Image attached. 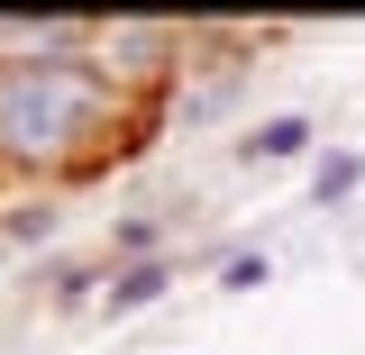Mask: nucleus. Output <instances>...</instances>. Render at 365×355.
Returning <instances> with one entry per match:
<instances>
[{
  "mask_svg": "<svg viewBox=\"0 0 365 355\" xmlns=\"http://www.w3.org/2000/svg\"><path fill=\"white\" fill-rule=\"evenodd\" d=\"M356 182H365V155H356V146L311 155V201H319V210H347V201H356Z\"/></svg>",
  "mask_w": 365,
  "mask_h": 355,
  "instance_id": "4",
  "label": "nucleus"
},
{
  "mask_svg": "<svg viewBox=\"0 0 365 355\" xmlns=\"http://www.w3.org/2000/svg\"><path fill=\"white\" fill-rule=\"evenodd\" d=\"M274 282V255L265 246H237V255H220V292H265Z\"/></svg>",
  "mask_w": 365,
  "mask_h": 355,
  "instance_id": "6",
  "label": "nucleus"
},
{
  "mask_svg": "<svg viewBox=\"0 0 365 355\" xmlns=\"http://www.w3.org/2000/svg\"><path fill=\"white\" fill-rule=\"evenodd\" d=\"M165 128H174V100L119 91L91 46L0 64V164H9V174L83 182V174L128 164L137 146H155Z\"/></svg>",
  "mask_w": 365,
  "mask_h": 355,
  "instance_id": "1",
  "label": "nucleus"
},
{
  "mask_svg": "<svg viewBox=\"0 0 365 355\" xmlns=\"http://www.w3.org/2000/svg\"><path fill=\"white\" fill-rule=\"evenodd\" d=\"M174 282H182V255H155V265H110V282H101V319L119 328V319L155 310V301H165Z\"/></svg>",
  "mask_w": 365,
  "mask_h": 355,
  "instance_id": "2",
  "label": "nucleus"
},
{
  "mask_svg": "<svg viewBox=\"0 0 365 355\" xmlns=\"http://www.w3.org/2000/svg\"><path fill=\"white\" fill-rule=\"evenodd\" d=\"M91 282H101V265H55V273H46V292H55V310H83V301H101Z\"/></svg>",
  "mask_w": 365,
  "mask_h": 355,
  "instance_id": "7",
  "label": "nucleus"
},
{
  "mask_svg": "<svg viewBox=\"0 0 365 355\" xmlns=\"http://www.w3.org/2000/svg\"><path fill=\"white\" fill-rule=\"evenodd\" d=\"M55 228H64L55 201H19V210L0 219V246H55Z\"/></svg>",
  "mask_w": 365,
  "mask_h": 355,
  "instance_id": "5",
  "label": "nucleus"
},
{
  "mask_svg": "<svg viewBox=\"0 0 365 355\" xmlns=\"http://www.w3.org/2000/svg\"><path fill=\"white\" fill-rule=\"evenodd\" d=\"M311 146H319L311 110H274V119H256V128L237 137V164H292V155H311Z\"/></svg>",
  "mask_w": 365,
  "mask_h": 355,
  "instance_id": "3",
  "label": "nucleus"
}]
</instances>
